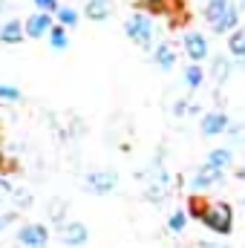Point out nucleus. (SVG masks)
Returning a JSON list of instances; mask_svg holds the SVG:
<instances>
[{
  "label": "nucleus",
  "mask_w": 245,
  "mask_h": 248,
  "mask_svg": "<svg viewBox=\"0 0 245 248\" xmlns=\"http://www.w3.org/2000/svg\"><path fill=\"white\" fill-rule=\"evenodd\" d=\"M124 35H127L136 46L147 49V46L153 44V20L147 17V12H133V15L124 20Z\"/></svg>",
  "instance_id": "nucleus-2"
},
{
  "label": "nucleus",
  "mask_w": 245,
  "mask_h": 248,
  "mask_svg": "<svg viewBox=\"0 0 245 248\" xmlns=\"http://www.w3.org/2000/svg\"><path fill=\"white\" fill-rule=\"evenodd\" d=\"M225 136H228L234 144H243L245 141V124H231V130H228Z\"/></svg>",
  "instance_id": "nucleus-26"
},
{
  "label": "nucleus",
  "mask_w": 245,
  "mask_h": 248,
  "mask_svg": "<svg viewBox=\"0 0 245 248\" xmlns=\"http://www.w3.org/2000/svg\"><path fill=\"white\" fill-rule=\"evenodd\" d=\"M196 248H225V246H219V243H199Z\"/></svg>",
  "instance_id": "nucleus-33"
},
{
  "label": "nucleus",
  "mask_w": 245,
  "mask_h": 248,
  "mask_svg": "<svg viewBox=\"0 0 245 248\" xmlns=\"http://www.w3.org/2000/svg\"><path fill=\"white\" fill-rule=\"evenodd\" d=\"M153 61H156V66H159L162 72L173 69V63H176V52H173V46H170L168 41L156 44V46H153Z\"/></svg>",
  "instance_id": "nucleus-12"
},
{
  "label": "nucleus",
  "mask_w": 245,
  "mask_h": 248,
  "mask_svg": "<svg viewBox=\"0 0 245 248\" xmlns=\"http://www.w3.org/2000/svg\"><path fill=\"white\" fill-rule=\"evenodd\" d=\"M228 49H231V55L240 61V66H245V29H234V32H231Z\"/></svg>",
  "instance_id": "nucleus-15"
},
{
  "label": "nucleus",
  "mask_w": 245,
  "mask_h": 248,
  "mask_svg": "<svg viewBox=\"0 0 245 248\" xmlns=\"http://www.w3.org/2000/svg\"><path fill=\"white\" fill-rule=\"evenodd\" d=\"M52 26H55V17H52V15H44V12H35V15H29V17L23 20V32H26V38H32V41L46 38Z\"/></svg>",
  "instance_id": "nucleus-6"
},
{
  "label": "nucleus",
  "mask_w": 245,
  "mask_h": 248,
  "mask_svg": "<svg viewBox=\"0 0 245 248\" xmlns=\"http://www.w3.org/2000/svg\"><path fill=\"white\" fill-rule=\"evenodd\" d=\"M182 49H184V55H187L193 63L205 61V58H208V52H211V46H208V38H205L202 32H184Z\"/></svg>",
  "instance_id": "nucleus-5"
},
{
  "label": "nucleus",
  "mask_w": 245,
  "mask_h": 248,
  "mask_svg": "<svg viewBox=\"0 0 245 248\" xmlns=\"http://www.w3.org/2000/svg\"><path fill=\"white\" fill-rule=\"evenodd\" d=\"M222 179H225V173L222 170H216V168H208V165H202L193 176H190V190H208V187H216L222 185Z\"/></svg>",
  "instance_id": "nucleus-8"
},
{
  "label": "nucleus",
  "mask_w": 245,
  "mask_h": 248,
  "mask_svg": "<svg viewBox=\"0 0 245 248\" xmlns=\"http://www.w3.org/2000/svg\"><path fill=\"white\" fill-rule=\"evenodd\" d=\"M202 81H205V69L199 63H187L184 66V87L196 90V87H202Z\"/></svg>",
  "instance_id": "nucleus-20"
},
{
  "label": "nucleus",
  "mask_w": 245,
  "mask_h": 248,
  "mask_svg": "<svg viewBox=\"0 0 245 248\" xmlns=\"http://www.w3.org/2000/svg\"><path fill=\"white\" fill-rule=\"evenodd\" d=\"M17 243L23 248H46L49 243V228L41 222H26L17 228Z\"/></svg>",
  "instance_id": "nucleus-4"
},
{
  "label": "nucleus",
  "mask_w": 245,
  "mask_h": 248,
  "mask_svg": "<svg viewBox=\"0 0 245 248\" xmlns=\"http://www.w3.org/2000/svg\"><path fill=\"white\" fill-rule=\"evenodd\" d=\"M231 6H234V9H237L240 15H243V12H245V0H231Z\"/></svg>",
  "instance_id": "nucleus-32"
},
{
  "label": "nucleus",
  "mask_w": 245,
  "mask_h": 248,
  "mask_svg": "<svg viewBox=\"0 0 245 248\" xmlns=\"http://www.w3.org/2000/svg\"><path fill=\"white\" fill-rule=\"evenodd\" d=\"M32 3H35V9H38V12L52 15V17H55V12H58V0H32Z\"/></svg>",
  "instance_id": "nucleus-25"
},
{
  "label": "nucleus",
  "mask_w": 245,
  "mask_h": 248,
  "mask_svg": "<svg viewBox=\"0 0 245 248\" xmlns=\"http://www.w3.org/2000/svg\"><path fill=\"white\" fill-rule=\"evenodd\" d=\"M228 113H222V110H208L202 119H199V130H202V136H225L228 133Z\"/></svg>",
  "instance_id": "nucleus-7"
},
{
  "label": "nucleus",
  "mask_w": 245,
  "mask_h": 248,
  "mask_svg": "<svg viewBox=\"0 0 245 248\" xmlns=\"http://www.w3.org/2000/svg\"><path fill=\"white\" fill-rule=\"evenodd\" d=\"M187 222H190L187 211H184V208H179V211H173V214L168 217V231H170V234H182L184 228H187Z\"/></svg>",
  "instance_id": "nucleus-21"
},
{
  "label": "nucleus",
  "mask_w": 245,
  "mask_h": 248,
  "mask_svg": "<svg viewBox=\"0 0 245 248\" xmlns=\"http://www.w3.org/2000/svg\"><path fill=\"white\" fill-rule=\"evenodd\" d=\"M138 6H141L144 12H153V15H156V12H165V9L170 6V0H138Z\"/></svg>",
  "instance_id": "nucleus-24"
},
{
  "label": "nucleus",
  "mask_w": 245,
  "mask_h": 248,
  "mask_svg": "<svg viewBox=\"0 0 245 248\" xmlns=\"http://www.w3.org/2000/svg\"><path fill=\"white\" fill-rule=\"evenodd\" d=\"M199 107H193L190 101H176L173 104V116H184V113H196Z\"/></svg>",
  "instance_id": "nucleus-27"
},
{
  "label": "nucleus",
  "mask_w": 245,
  "mask_h": 248,
  "mask_svg": "<svg viewBox=\"0 0 245 248\" xmlns=\"http://www.w3.org/2000/svg\"><path fill=\"white\" fill-rule=\"evenodd\" d=\"M199 222L208 231H214L219 237H228L234 231V208L228 202H208L205 211H202V217H199Z\"/></svg>",
  "instance_id": "nucleus-1"
},
{
  "label": "nucleus",
  "mask_w": 245,
  "mask_h": 248,
  "mask_svg": "<svg viewBox=\"0 0 245 248\" xmlns=\"http://www.w3.org/2000/svg\"><path fill=\"white\" fill-rule=\"evenodd\" d=\"M55 20H58V26H63V29L69 32V29H75V26H78V20H81V17H78V12H75L72 6H58Z\"/></svg>",
  "instance_id": "nucleus-18"
},
{
  "label": "nucleus",
  "mask_w": 245,
  "mask_h": 248,
  "mask_svg": "<svg viewBox=\"0 0 245 248\" xmlns=\"http://www.w3.org/2000/svg\"><path fill=\"white\" fill-rule=\"evenodd\" d=\"M9 190H12V185H9V179H6V176L0 173V193H9Z\"/></svg>",
  "instance_id": "nucleus-31"
},
{
  "label": "nucleus",
  "mask_w": 245,
  "mask_h": 248,
  "mask_svg": "<svg viewBox=\"0 0 245 248\" xmlns=\"http://www.w3.org/2000/svg\"><path fill=\"white\" fill-rule=\"evenodd\" d=\"M26 32H23V20L17 17H9L3 26H0V44H23Z\"/></svg>",
  "instance_id": "nucleus-11"
},
{
  "label": "nucleus",
  "mask_w": 245,
  "mask_h": 248,
  "mask_svg": "<svg viewBox=\"0 0 245 248\" xmlns=\"http://www.w3.org/2000/svg\"><path fill=\"white\" fill-rule=\"evenodd\" d=\"M205 205H208V199H202V196H190V199H187V217L199 219L202 211H205Z\"/></svg>",
  "instance_id": "nucleus-22"
},
{
  "label": "nucleus",
  "mask_w": 245,
  "mask_h": 248,
  "mask_svg": "<svg viewBox=\"0 0 245 248\" xmlns=\"http://www.w3.org/2000/svg\"><path fill=\"white\" fill-rule=\"evenodd\" d=\"M15 199H17V208H29V205H32V193H29V190H17Z\"/></svg>",
  "instance_id": "nucleus-29"
},
{
  "label": "nucleus",
  "mask_w": 245,
  "mask_h": 248,
  "mask_svg": "<svg viewBox=\"0 0 245 248\" xmlns=\"http://www.w3.org/2000/svg\"><path fill=\"white\" fill-rule=\"evenodd\" d=\"M15 219H17V211H3V214H0V234H3Z\"/></svg>",
  "instance_id": "nucleus-28"
},
{
  "label": "nucleus",
  "mask_w": 245,
  "mask_h": 248,
  "mask_svg": "<svg viewBox=\"0 0 245 248\" xmlns=\"http://www.w3.org/2000/svg\"><path fill=\"white\" fill-rule=\"evenodd\" d=\"M61 240H63V246H69V248H81V246H87L90 231H87L84 222H63L61 225Z\"/></svg>",
  "instance_id": "nucleus-10"
},
{
  "label": "nucleus",
  "mask_w": 245,
  "mask_h": 248,
  "mask_svg": "<svg viewBox=\"0 0 245 248\" xmlns=\"http://www.w3.org/2000/svg\"><path fill=\"white\" fill-rule=\"evenodd\" d=\"M205 165L225 173V168L234 165V150H231V147H214V150L208 153V162H205Z\"/></svg>",
  "instance_id": "nucleus-13"
},
{
  "label": "nucleus",
  "mask_w": 245,
  "mask_h": 248,
  "mask_svg": "<svg viewBox=\"0 0 245 248\" xmlns=\"http://www.w3.org/2000/svg\"><path fill=\"white\" fill-rule=\"evenodd\" d=\"M61 211H63V202H61V199H55V205H52V217H55V219H61Z\"/></svg>",
  "instance_id": "nucleus-30"
},
{
  "label": "nucleus",
  "mask_w": 245,
  "mask_h": 248,
  "mask_svg": "<svg viewBox=\"0 0 245 248\" xmlns=\"http://www.w3.org/2000/svg\"><path fill=\"white\" fill-rule=\"evenodd\" d=\"M237 179H245V168H240V170H237Z\"/></svg>",
  "instance_id": "nucleus-34"
},
{
  "label": "nucleus",
  "mask_w": 245,
  "mask_h": 248,
  "mask_svg": "<svg viewBox=\"0 0 245 248\" xmlns=\"http://www.w3.org/2000/svg\"><path fill=\"white\" fill-rule=\"evenodd\" d=\"M46 41H49V46H52L55 52H63V49L69 46V32H66L63 26L55 23V26L49 29V35H46Z\"/></svg>",
  "instance_id": "nucleus-17"
},
{
  "label": "nucleus",
  "mask_w": 245,
  "mask_h": 248,
  "mask_svg": "<svg viewBox=\"0 0 245 248\" xmlns=\"http://www.w3.org/2000/svg\"><path fill=\"white\" fill-rule=\"evenodd\" d=\"M116 12V0H87L84 3V17L92 23H104L110 20Z\"/></svg>",
  "instance_id": "nucleus-9"
},
{
  "label": "nucleus",
  "mask_w": 245,
  "mask_h": 248,
  "mask_svg": "<svg viewBox=\"0 0 245 248\" xmlns=\"http://www.w3.org/2000/svg\"><path fill=\"white\" fill-rule=\"evenodd\" d=\"M234 29H240V12H237L234 6H228L225 17L214 26V32H216V35H228V32H234Z\"/></svg>",
  "instance_id": "nucleus-16"
},
{
  "label": "nucleus",
  "mask_w": 245,
  "mask_h": 248,
  "mask_svg": "<svg viewBox=\"0 0 245 248\" xmlns=\"http://www.w3.org/2000/svg\"><path fill=\"white\" fill-rule=\"evenodd\" d=\"M211 75H214L216 84H225V78L231 75V61H228L225 55H216V58L211 61Z\"/></svg>",
  "instance_id": "nucleus-19"
},
{
  "label": "nucleus",
  "mask_w": 245,
  "mask_h": 248,
  "mask_svg": "<svg viewBox=\"0 0 245 248\" xmlns=\"http://www.w3.org/2000/svg\"><path fill=\"white\" fill-rule=\"evenodd\" d=\"M228 6H231V0H208V3H205V20L211 23V29L225 17Z\"/></svg>",
  "instance_id": "nucleus-14"
},
{
  "label": "nucleus",
  "mask_w": 245,
  "mask_h": 248,
  "mask_svg": "<svg viewBox=\"0 0 245 248\" xmlns=\"http://www.w3.org/2000/svg\"><path fill=\"white\" fill-rule=\"evenodd\" d=\"M23 98V93L17 90V87H12V84H0V101H20Z\"/></svg>",
  "instance_id": "nucleus-23"
},
{
  "label": "nucleus",
  "mask_w": 245,
  "mask_h": 248,
  "mask_svg": "<svg viewBox=\"0 0 245 248\" xmlns=\"http://www.w3.org/2000/svg\"><path fill=\"white\" fill-rule=\"evenodd\" d=\"M116 185H119V173H116V170H90V173L84 176V190L98 193V196L116 190Z\"/></svg>",
  "instance_id": "nucleus-3"
}]
</instances>
